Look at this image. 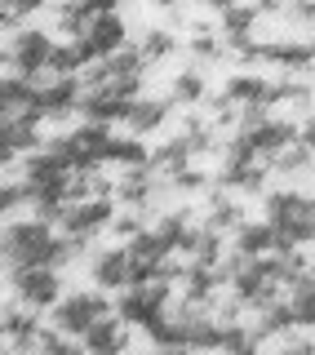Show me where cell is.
I'll list each match as a JSON object with an SVG mask.
<instances>
[{
	"label": "cell",
	"mask_w": 315,
	"mask_h": 355,
	"mask_svg": "<svg viewBox=\"0 0 315 355\" xmlns=\"http://www.w3.org/2000/svg\"><path fill=\"white\" fill-rule=\"evenodd\" d=\"M231 244V253H240V258H262V253H275V249H298V244H289V240H280V231L271 227V222H249L244 218L240 227L227 236Z\"/></svg>",
	"instance_id": "9a60e30c"
},
{
	"label": "cell",
	"mask_w": 315,
	"mask_h": 355,
	"mask_svg": "<svg viewBox=\"0 0 315 355\" xmlns=\"http://www.w3.org/2000/svg\"><path fill=\"white\" fill-rule=\"evenodd\" d=\"M262 333H257V324H244V320H222V351H257L262 347Z\"/></svg>",
	"instance_id": "e575fe53"
},
{
	"label": "cell",
	"mask_w": 315,
	"mask_h": 355,
	"mask_svg": "<svg viewBox=\"0 0 315 355\" xmlns=\"http://www.w3.org/2000/svg\"><path fill=\"white\" fill-rule=\"evenodd\" d=\"M53 40L49 31H40V27H18L14 31V40H9V67H14L18 76H44L49 71V53H53Z\"/></svg>",
	"instance_id": "4fadbf2b"
},
{
	"label": "cell",
	"mask_w": 315,
	"mask_h": 355,
	"mask_svg": "<svg viewBox=\"0 0 315 355\" xmlns=\"http://www.w3.org/2000/svg\"><path fill=\"white\" fill-rule=\"evenodd\" d=\"M44 5H49V0H5L0 9H14L18 18H31V14H36V9H44Z\"/></svg>",
	"instance_id": "f6af8a7d"
},
{
	"label": "cell",
	"mask_w": 315,
	"mask_h": 355,
	"mask_svg": "<svg viewBox=\"0 0 315 355\" xmlns=\"http://www.w3.org/2000/svg\"><path fill=\"white\" fill-rule=\"evenodd\" d=\"M218 18H222V40H227V49L240 53L244 44L253 40V27H257V18H262V14H257L249 0H235V5H227Z\"/></svg>",
	"instance_id": "d4e9b609"
},
{
	"label": "cell",
	"mask_w": 315,
	"mask_h": 355,
	"mask_svg": "<svg viewBox=\"0 0 315 355\" xmlns=\"http://www.w3.org/2000/svg\"><path fill=\"white\" fill-rule=\"evenodd\" d=\"M147 58H142V49H116L111 58L103 62H94L85 76V85L89 89H107V94H116V98H138L142 94V85H147Z\"/></svg>",
	"instance_id": "5b68a950"
},
{
	"label": "cell",
	"mask_w": 315,
	"mask_h": 355,
	"mask_svg": "<svg viewBox=\"0 0 315 355\" xmlns=\"http://www.w3.org/2000/svg\"><path fill=\"white\" fill-rule=\"evenodd\" d=\"M257 333H262L266 342L271 338H284V333H293V329H302L298 324V315H293V306H289V297H275V302H266L262 311H257Z\"/></svg>",
	"instance_id": "1f68e13d"
},
{
	"label": "cell",
	"mask_w": 315,
	"mask_h": 355,
	"mask_svg": "<svg viewBox=\"0 0 315 355\" xmlns=\"http://www.w3.org/2000/svg\"><path fill=\"white\" fill-rule=\"evenodd\" d=\"M116 196H89V200H71V205L62 209L58 218V231H67V236L76 240H89L94 244L103 231H111V218H116Z\"/></svg>",
	"instance_id": "30bf717a"
},
{
	"label": "cell",
	"mask_w": 315,
	"mask_h": 355,
	"mask_svg": "<svg viewBox=\"0 0 315 355\" xmlns=\"http://www.w3.org/2000/svg\"><path fill=\"white\" fill-rule=\"evenodd\" d=\"M196 160V151H191V142H187V133H178V138H169V142H160V147L151 151V169L164 178H173L178 169H187V164Z\"/></svg>",
	"instance_id": "4dcf8cb0"
},
{
	"label": "cell",
	"mask_w": 315,
	"mask_h": 355,
	"mask_svg": "<svg viewBox=\"0 0 315 355\" xmlns=\"http://www.w3.org/2000/svg\"><path fill=\"white\" fill-rule=\"evenodd\" d=\"M129 342H133V338H129V324L116 315V311H111V315H103V320H98V324L80 338V347L94 351V355H111V351H125Z\"/></svg>",
	"instance_id": "484cf974"
},
{
	"label": "cell",
	"mask_w": 315,
	"mask_h": 355,
	"mask_svg": "<svg viewBox=\"0 0 315 355\" xmlns=\"http://www.w3.org/2000/svg\"><path fill=\"white\" fill-rule=\"evenodd\" d=\"M169 306H173V284L142 280V284H125V293H120V302H116V315L125 320L129 329L147 333L160 315H169Z\"/></svg>",
	"instance_id": "52a82bcc"
},
{
	"label": "cell",
	"mask_w": 315,
	"mask_h": 355,
	"mask_svg": "<svg viewBox=\"0 0 315 355\" xmlns=\"http://www.w3.org/2000/svg\"><path fill=\"white\" fill-rule=\"evenodd\" d=\"M200 222H209L213 231L231 236V231L244 222V205H240V196H235V191H213V196H209V209H205V218H200Z\"/></svg>",
	"instance_id": "f1b7e54d"
},
{
	"label": "cell",
	"mask_w": 315,
	"mask_h": 355,
	"mask_svg": "<svg viewBox=\"0 0 315 355\" xmlns=\"http://www.w3.org/2000/svg\"><path fill=\"white\" fill-rule=\"evenodd\" d=\"M182 253H187L191 262H222V258H227V236L213 231L209 222H200V227L191 231V240H187Z\"/></svg>",
	"instance_id": "d6a6232c"
},
{
	"label": "cell",
	"mask_w": 315,
	"mask_h": 355,
	"mask_svg": "<svg viewBox=\"0 0 315 355\" xmlns=\"http://www.w3.org/2000/svg\"><path fill=\"white\" fill-rule=\"evenodd\" d=\"M9 288H14L18 302L36 306V311H49L53 302L62 297V266H9Z\"/></svg>",
	"instance_id": "9c48e42d"
},
{
	"label": "cell",
	"mask_w": 315,
	"mask_h": 355,
	"mask_svg": "<svg viewBox=\"0 0 315 355\" xmlns=\"http://www.w3.org/2000/svg\"><path fill=\"white\" fill-rule=\"evenodd\" d=\"M298 138L307 142V147H315V116H307V120L298 125Z\"/></svg>",
	"instance_id": "7dc6e473"
},
{
	"label": "cell",
	"mask_w": 315,
	"mask_h": 355,
	"mask_svg": "<svg viewBox=\"0 0 315 355\" xmlns=\"http://www.w3.org/2000/svg\"><path fill=\"white\" fill-rule=\"evenodd\" d=\"M80 71H85V58H80V49H76V40L53 44V53H49V76H80Z\"/></svg>",
	"instance_id": "74e56055"
},
{
	"label": "cell",
	"mask_w": 315,
	"mask_h": 355,
	"mask_svg": "<svg viewBox=\"0 0 315 355\" xmlns=\"http://www.w3.org/2000/svg\"><path fill=\"white\" fill-rule=\"evenodd\" d=\"M164 196V178L147 164H129V169H120L116 178V205L120 209H142V214H151L155 205H160Z\"/></svg>",
	"instance_id": "7c38bea8"
},
{
	"label": "cell",
	"mask_w": 315,
	"mask_h": 355,
	"mask_svg": "<svg viewBox=\"0 0 315 355\" xmlns=\"http://www.w3.org/2000/svg\"><path fill=\"white\" fill-rule=\"evenodd\" d=\"M249 5H253L262 18H266V14H284V0H249Z\"/></svg>",
	"instance_id": "bcb514c9"
},
{
	"label": "cell",
	"mask_w": 315,
	"mask_h": 355,
	"mask_svg": "<svg viewBox=\"0 0 315 355\" xmlns=\"http://www.w3.org/2000/svg\"><path fill=\"white\" fill-rule=\"evenodd\" d=\"M85 94V76H49L40 85V116L44 120H67L76 107H80Z\"/></svg>",
	"instance_id": "e0dca14e"
},
{
	"label": "cell",
	"mask_w": 315,
	"mask_h": 355,
	"mask_svg": "<svg viewBox=\"0 0 315 355\" xmlns=\"http://www.w3.org/2000/svg\"><path fill=\"white\" fill-rule=\"evenodd\" d=\"M58 222L49 218H14L5 231H0V240H5V262L9 266H71L80 253L89 249V240H76L67 236V231H53Z\"/></svg>",
	"instance_id": "6da1fadb"
},
{
	"label": "cell",
	"mask_w": 315,
	"mask_h": 355,
	"mask_svg": "<svg viewBox=\"0 0 315 355\" xmlns=\"http://www.w3.org/2000/svg\"><path fill=\"white\" fill-rule=\"evenodd\" d=\"M71 40H76V49H80L85 67H94V62L111 58L116 49H125V44H129V27H125V18H120V14H103V18H89L85 31H80V36H71Z\"/></svg>",
	"instance_id": "8fae6325"
},
{
	"label": "cell",
	"mask_w": 315,
	"mask_h": 355,
	"mask_svg": "<svg viewBox=\"0 0 315 355\" xmlns=\"http://www.w3.org/2000/svg\"><path fill=\"white\" fill-rule=\"evenodd\" d=\"M266 173H271V164H262V160L227 155V160H222V173H218V187L222 191H235V196H257L266 187Z\"/></svg>",
	"instance_id": "d6986e66"
},
{
	"label": "cell",
	"mask_w": 315,
	"mask_h": 355,
	"mask_svg": "<svg viewBox=\"0 0 315 355\" xmlns=\"http://www.w3.org/2000/svg\"><path fill=\"white\" fill-rule=\"evenodd\" d=\"M0 120H44L40 116V85L31 76H0Z\"/></svg>",
	"instance_id": "5bb4252c"
},
{
	"label": "cell",
	"mask_w": 315,
	"mask_h": 355,
	"mask_svg": "<svg viewBox=\"0 0 315 355\" xmlns=\"http://www.w3.org/2000/svg\"><path fill=\"white\" fill-rule=\"evenodd\" d=\"M0 342H5V324H0Z\"/></svg>",
	"instance_id": "816d5d0a"
},
{
	"label": "cell",
	"mask_w": 315,
	"mask_h": 355,
	"mask_svg": "<svg viewBox=\"0 0 315 355\" xmlns=\"http://www.w3.org/2000/svg\"><path fill=\"white\" fill-rule=\"evenodd\" d=\"M0 262H5V240H0Z\"/></svg>",
	"instance_id": "681fc988"
},
{
	"label": "cell",
	"mask_w": 315,
	"mask_h": 355,
	"mask_svg": "<svg viewBox=\"0 0 315 355\" xmlns=\"http://www.w3.org/2000/svg\"><path fill=\"white\" fill-rule=\"evenodd\" d=\"M129 107H133V98H116V94H107V89H89L85 85V94H80V116L85 120H98V125H125V116H129Z\"/></svg>",
	"instance_id": "603a6c76"
},
{
	"label": "cell",
	"mask_w": 315,
	"mask_h": 355,
	"mask_svg": "<svg viewBox=\"0 0 315 355\" xmlns=\"http://www.w3.org/2000/svg\"><path fill=\"white\" fill-rule=\"evenodd\" d=\"M71 347H76V338H67L58 324H40L36 347H31V351H67V355H71Z\"/></svg>",
	"instance_id": "7bdbcfd3"
},
{
	"label": "cell",
	"mask_w": 315,
	"mask_h": 355,
	"mask_svg": "<svg viewBox=\"0 0 315 355\" xmlns=\"http://www.w3.org/2000/svg\"><path fill=\"white\" fill-rule=\"evenodd\" d=\"M138 49H142V58H147V62H164V58H173V53H178V36L169 27H147L138 36Z\"/></svg>",
	"instance_id": "d590c367"
},
{
	"label": "cell",
	"mask_w": 315,
	"mask_h": 355,
	"mask_svg": "<svg viewBox=\"0 0 315 355\" xmlns=\"http://www.w3.org/2000/svg\"><path fill=\"white\" fill-rule=\"evenodd\" d=\"M125 0H62L53 9V22H58L62 36H80L89 18H103V14H120Z\"/></svg>",
	"instance_id": "7402d4cb"
},
{
	"label": "cell",
	"mask_w": 315,
	"mask_h": 355,
	"mask_svg": "<svg viewBox=\"0 0 315 355\" xmlns=\"http://www.w3.org/2000/svg\"><path fill=\"white\" fill-rule=\"evenodd\" d=\"M151 160V151H147V142L138 138V133H125V138H111V151H107V164H120V169H129V164H147Z\"/></svg>",
	"instance_id": "836d02e7"
},
{
	"label": "cell",
	"mask_w": 315,
	"mask_h": 355,
	"mask_svg": "<svg viewBox=\"0 0 315 355\" xmlns=\"http://www.w3.org/2000/svg\"><path fill=\"white\" fill-rule=\"evenodd\" d=\"M182 133H187V142H191V151H196V155H209L213 147H218V125H213L209 116H187Z\"/></svg>",
	"instance_id": "8d00e7d4"
},
{
	"label": "cell",
	"mask_w": 315,
	"mask_h": 355,
	"mask_svg": "<svg viewBox=\"0 0 315 355\" xmlns=\"http://www.w3.org/2000/svg\"><path fill=\"white\" fill-rule=\"evenodd\" d=\"M142 227H147V214H142V209H116V218H111V231H116L120 240H133Z\"/></svg>",
	"instance_id": "b9f144b4"
},
{
	"label": "cell",
	"mask_w": 315,
	"mask_h": 355,
	"mask_svg": "<svg viewBox=\"0 0 315 355\" xmlns=\"http://www.w3.org/2000/svg\"><path fill=\"white\" fill-rule=\"evenodd\" d=\"M22 187H27L31 209L49 222H58L62 209L71 205V169L49 147H36L31 155H22Z\"/></svg>",
	"instance_id": "7a4b0ae2"
},
{
	"label": "cell",
	"mask_w": 315,
	"mask_h": 355,
	"mask_svg": "<svg viewBox=\"0 0 315 355\" xmlns=\"http://www.w3.org/2000/svg\"><path fill=\"white\" fill-rule=\"evenodd\" d=\"M111 125H98V120H85L80 129H67V133H53L44 147H49L67 169H103L107 164V151H111Z\"/></svg>",
	"instance_id": "277c9868"
},
{
	"label": "cell",
	"mask_w": 315,
	"mask_h": 355,
	"mask_svg": "<svg viewBox=\"0 0 315 355\" xmlns=\"http://www.w3.org/2000/svg\"><path fill=\"white\" fill-rule=\"evenodd\" d=\"M36 147H44L40 120H0V173L9 164H18L22 155H31Z\"/></svg>",
	"instance_id": "ac0fdd59"
},
{
	"label": "cell",
	"mask_w": 315,
	"mask_h": 355,
	"mask_svg": "<svg viewBox=\"0 0 315 355\" xmlns=\"http://www.w3.org/2000/svg\"><path fill=\"white\" fill-rule=\"evenodd\" d=\"M205 98H209V76L200 71V67H182V71H173V80H169V103L200 107Z\"/></svg>",
	"instance_id": "83f0119b"
},
{
	"label": "cell",
	"mask_w": 315,
	"mask_h": 355,
	"mask_svg": "<svg viewBox=\"0 0 315 355\" xmlns=\"http://www.w3.org/2000/svg\"><path fill=\"white\" fill-rule=\"evenodd\" d=\"M284 18L302 31H315V0H284Z\"/></svg>",
	"instance_id": "ee69618b"
},
{
	"label": "cell",
	"mask_w": 315,
	"mask_h": 355,
	"mask_svg": "<svg viewBox=\"0 0 315 355\" xmlns=\"http://www.w3.org/2000/svg\"><path fill=\"white\" fill-rule=\"evenodd\" d=\"M196 227H200V218H196V209H191V205L169 209V214H160V222H155V231L169 240V249H173V253L187 249V240H191V231H196Z\"/></svg>",
	"instance_id": "f546056e"
},
{
	"label": "cell",
	"mask_w": 315,
	"mask_h": 355,
	"mask_svg": "<svg viewBox=\"0 0 315 355\" xmlns=\"http://www.w3.org/2000/svg\"><path fill=\"white\" fill-rule=\"evenodd\" d=\"M0 324H5V342L9 347H18V351H31L36 347V333H40V311L36 306H27V302H5L0 306Z\"/></svg>",
	"instance_id": "44dd1931"
},
{
	"label": "cell",
	"mask_w": 315,
	"mask_h": 355,
	"mask_svg": "<svg viewBox=\"0 0 315 355\" xmlns=\"http://www.w3.org/2000/svg\"><path fill=\"white\" fill-rule=\"evenodd\" d=\"M22 205H31V200H27V187H22V182H9V178H0V222H5L9 214H18Z\"/></svg>",
	"instance_id": "60d3db41"
},
{
	"label": "cell",
	"mask_w": 315,
	"mask_h": 355,
	"mask_svg": "<svg viewBox=\"0 0 315 355\" xmlns=\"http://www.w3.org/2000/svg\"><path fill=\"white\" fill-rule=\"evenodd\" d=\"M227 288V266L222 262H187L182 275V297L200 306H213V297Z\"/></svg>",
	"instance_id": "ffe728a7"
},
{
	"label": "cell",
	"mask_w": 315,
	"mask_h": 355,
	"mask_svg": "<svg viewBox=\"0 0 315 355\" xmlns=\"http://www.w3.org/2000/svg\"><path fill=\"white\" fill-rule=\"evenodd\" d=\"M244 62H262V67H280L289 76H302L315 67V44L298 40V36H280V40H249L240 49Z\"/></svg>",
	"instance_id": "ba28073f"
},
{
	"label": "cell",
	"mask_w": 315,
	"mask_h": 355,
	"mask_svg": "<svg viewBox=\"0 0 315 355\" xmlns=\"http://www.w3.org/2000/svg\"><path fill=\"white\" fill-rule=\"evenodd\" d=\"M89 284L107 288V293L125 288L129 284V244H107V249L89 253Z\"/></svg>",
	"instance_id": "2e32d148"
},
{
	"label": "cell",
	"mask_w": 315,
	"mask_h": 355,
	"mask_svg": "<svg viewBox=\"0 0 315 355\" xmlns=\"http://www.w3.org/2000/svg\"><path fill=\"white\" fill-rule=\"evenodd\" d=\"M222 94L231 98L235 107H271V80L257 71H231V80Z\"/></svg>",
	"instance_id": "4316f807"
},
{
	"label": "cell",
	"mask_w": 315,
	"mask_h": 355,
	"mask_svg": "<svg viewBox=\"0 0 315 355\" xmlns=\"http://www.w3.org/2000/svg\"><path fill=\"white\" fill-rule=\"evenodd\" d=\"M311 329H315V324H311Z\"/></svg>",
	"instance_id": "f5cc1de1"
},
{
	"label": "cell",
	"mask_w": 315,
	"mask_h": 355,
	"mask_svg": "<svg viewBox=\"0 0 315 355\" xmlns=\"http://www.w3.org/2000/svg\"><path fill=\"white\" fill-rule=\"evenodd\" d=\"M222 44H227V40H222V31H209V27H196V31H191V53H196L200 62H218L222 53H227Z\"/></svg>",
	"instance_id": "f35d334b"
},
{
	"label": "cell",
	"mask_w": 315,
	"mask_h": 355,
	"mask_svg": "<svg viewBox=\"0 0 315 355\" xmlns=\"http://www.w3.org/2000/svg\"><path fill=\"white\" fill-rule=\"evenodd\" d=\"M266 222L280 231V240L289 244H315V196L298 191V187H280V191H266Z\"/></svg>",
	"instance_id": "3957f363"
},
{
	"label": "cell",
	"mask_w": 315,
	"mask_h": 355,
	"mask_svg": "<svg viewBox=\"0 0 315 355\" xmlns=\"http://www.w3.org/2000/svg\"><path fill=\"white\" fill-rule=\"evenodd\" d=\"M103 315H111V302H107V288H71V293H62L58 302L49 306V324H58L67 338L80 342L89 329L98 324Z\"/></svg>",
	"instance_id": "8992f818"
},
{
	"label": "cell",
	"mask_w": 315,
	"mask_h": 355,
	"mask_svg": "<svg viewBox=\"0 0 315 355\" xmlns=\"http://www.w3.org/2000/svg\"><path fill=\"white\" fill-rule=\"evenodd\" d=\"M307 271H311V275H315V262H307Z\"/></svg>",
	"instance_id": "f907efd6"
},
{
	"label": "cell",
	"mask_w": 315,
	"mask_h": 355,
	"mask_svg": "<svg viewBox=\"0 0 315 355\" xmlns=\"http://www.w3.org/2000/svg\"><path fill=\"white\" fill-rule=\"evenodd\" d=\"M169 187H173L178 196H200V191H209V173L196 169V164H187V169H178L169 178Z\"/></svg>",
	"instance_id": "ab89813d"
},
{
	"label": "cell",
	"mask_w": 315,
	"mask_h": 355,
	"mask_svg": "<svg viewBox=\"0 0 315 355\" xmlns=\"http://www.w3.org/2000/svg\"><path fill=\"white\" fill-rule=\"evenodd\" d=\"M169 111H173V103L169 98H133V107H129V116H125V125L129 133H138V138H151V133H160L169 125Z\"/></svg>",
	"instance_id": "cb8c5ba5"
},
{
	"label": "cell",
	"mask_w": 315,
	"mask_h": 355,
	"mask_svg": "<svg viewBox=\"0 0 315 355\" xmlns=\"http://www.w3.org/2000/svg\"><path fill=\"white\" fill-rule=\"evenodd\" d=\"M0 62H9V49H5V44H0Z\"/></svg>",
	"instance_id": "c3c4849f"
}]
</instances>
